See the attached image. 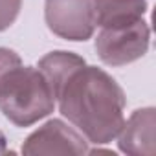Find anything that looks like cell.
Wrapping results in <instances>:
<instances>
[{"label": "cell", "mask_w": 156, "mask_h": 156, "mask_svg": "<svg viewBox=\"0 0 156 156\" xmlns=\"http://www.w3.org/2000/svg\"><path fill=\"white\" fill-rule=\"evenodd\" d=\"M20 9L22 0H0V33L6 31L11 24H15Z\"/></svg>", "instance_id": "9c48e42d"}, {"label": "cell", "mask_w": 156, "mask_h": 156, "mask_svg": "<svg viewBox=\"0 0 156 156\" xmlns=\"http://www.w3.org/2000/svg\"><path fill=\"white\" fill-rule=\"evenodd\" d=\"M147 8V0H96V26L101 28L141 19Z\"/></svg>", "instance_id": "ba28073f"}, {"label": "cell", "mask_w": 156, "mask_h": 156, "mask_svg": "<svg viewBox=\"0 0 156 156\" xmlns=\"http://www.w3.org/2000/svg\"><path fill=\"white\" fill-rule=\"evenodd\" d=\"M85 59L79 57L77 53H72V51H50L46 53L37 68L42 72V75L46 77V81L50 83L51 90H53V96H57V92L61 90V87L66 83V79L77 70V68H81L85 66Z\"/></svg>", "instance_id": "52a82bcc"}, {"label": "cell", "mask_w": 156, "mask_h": 156, "mask_svg": "<svg viewBox=\"0 0 156 156\" xmlns=\"http://www.w3.org/2000/svg\"><path fill=\"white\" fill-rule=\"evenodd\" d=\"M44 20L66 41H88L96 30V0H46Z\"/></svg>", "instance_id": "277c9868"}, {"label": "cell", "mask_w": 156, "mask_h": 156, "mask_svg": "<svg viewBox=\"0 0 156 156\" xmlns=\"http://www.w3.org/2000/svg\"><path fill=\"white\" fill-rule=\"evenodd\" d=\"M55 105L53 90L39 68L20 62L0 77V112L13 125L30 127L50 116Z\"/></svg>", "instance_id": "7a4b0ae2"}, {"label": "cell", "mask_w": 156, "mask_h": 156, "mask_svg": "<svg viewBox=\"0 0 156 156\" xmlns=\"http://www.w3.org/2000/svg\"><path fill=\"white\" fill-rule=\"evenodd\" d=\"M151 42V30L145 19L101 26L96 39V51L107 66H125L141 59Z\"/></svg>", "instance_id": "3957f363"}, {"label": "cell", "mask_w": 156, "mask_h": 156, "mask_svg": "<svg viewBox=\"0 0 156 156\" xmlns=\"http://www.w3.org/2000/svg\"><path fill=\"white\" fill-rule=\"evenodd\" d=\"M24 154H87L85 136L61 119H50L31 132L24 145Z\"/></svg>", "instance_id": "5b68a950"}, {"label": "cell", "mask_w": 156, "mask_h": 156, "mask_svg": "<svg viewBox=\"0 0 156 156\" xmlns=\"http://www.w3.org/2000/svg\"><path fill=\"white\" fill-rule=\"evenodd\" d=\"M55 103L85 140L96 145L112 141L125 121V92L98 66L77 68L57 92Z\"/></svg>", "instance_id": "6da1fadb"}, {"label": "cell", "mask_w": 156, "mask_h": 156, "mask_svg": "<svg viewBox=\"0 0 156 156\" xmlns=\"http://www.w3.org/2000/svg\"><path fill=\"white\" fill-rule=\"evenodd\" d=\"M22 59L17 51L9 50V48H0V77H2L9 68H13L15 64H20Z\"/></svg>", "instance_id": "30bf717a"}, {"label": "cell", "mask_w": 156, "mask_h": 156, "mask_svg": "<svg viewBox=\"0 0 156 156\" xmlns=\"http://www.w3.org/2000/svg\"><path fill=\"white\" fill-rule=\"evenodd\" d=\"M154 127L156 110L152 107L134 110L116 136L119 151L132 156H151L154 152Z\"/></svg>", "instance_id": "8992f818"}]
</instances>
